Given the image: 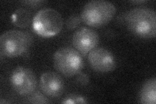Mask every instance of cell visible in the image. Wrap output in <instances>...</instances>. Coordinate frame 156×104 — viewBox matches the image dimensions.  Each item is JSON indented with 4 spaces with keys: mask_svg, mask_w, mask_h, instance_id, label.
<instances>
[{
    "mask_svg": "<svg viewBox=\"0 0 156 104\" xmlns=\"http://www.w3.org/2000/svg\"><path fill=\"white\" fill-rule=\"evenodd\" d=\"M33 28L38 35L49 38L56 35L63 26L61 14L54 9L44 8L40 10L33 17Z\"/></svg>",
    "mask_w": 156,
    "mask_h": 104,
    "instance_id": "obj_3",
    "label": "cell"
},
{
    "mask_svg": "<svg viewBox=\"0 0 156 104\" xmlns=\"http://www.w3.org/2000/svg\"><path fill=\"white\" fill-rule=\"evenodd\" d=\"M53 64L58 72L66 77H72L79 74L84 66L81 54L70 47L58 49L53 56Z\"/></svg>",
    "mask_w": 156,
    "mask_h": 104,
    "instance_id": "obj_4",
    "label": "cell"
},
{
    "mask_svg": "<svg viewBox=\"0 0 156 104\" xmlns=\"http://www.w3.org/2000/svg\"><path fill=\"white\" fill-rule=\"evenodd\" d=\"M116 7L104 0H93L87 3L81 13V21L88 26L98 27L109 23L116 14Z\"/></svg>",
    "mask_w": 156,
    "mask_h": 104,
    "instance_id": "obj_2",
    "label": "cell"
},
{
    "mask_svg": "<svg viewBox=\"0 0 156 104\" xmlns=\"http://www.w3.org/2000/svg\"><path fill=\"white\" fill-rule=\"evenodd\" d=\"M139 102L145 104H155L156 102V80L150 79L146 81L139 93Z\"/></svg>",
    "mask_w": 156,
    "mask_h": 104,
    "instance_id": "obj_10",
    "label": "cell"
},
{
    "mask_svg": "<svg viewBox=\"0 0 156 104\" xmlns=\"http://www.w3.org/2000/svg\"><path fill=\"white\" fill-rule=\"evenodd\" d=\"M76 81L81 85H87L89 83V77L85 73L80 72L77 74Z\"/></svg>",
    "mask_w": 156,
    "mask_h": 104,
    "instance_id": "obj_15",
    "label": "cell"
},
{
    "mask_svg": "<svg viewBox=\"0 0 156 104\" xmlns=\"http://www.w3.org/2000/svg\"><path fill=\"white\" fill-rule=\"evenodd\" d=\"M10 80L14 90L23 96L30 95L37 88V80L35 74L26 67L17 66L14 68Z\"/></svg>",
    "mask_w": 156,
    "mask_h": 104,
    "instance_id": "obj_6",
    "label": "cell"
},
{
    "mask_svg": "<svg viewBox=\"0 0 156 104\" xmlns=\"http://www.w3.org/2000/svg\"><path fill=\"white\" fill-rule=\"evenodd\" d=\"M63 103H86V99L80 96L71 95L68 96L65 99V100L62 102Z\"/></svg>",
    "mask_w": 156,
    "mask_h": 104,
    "instance_id": "obj_14",
    "label": "cell"
},
{
    "mask_svg": "<svg viewBox=\"0 0 156 104\" xmlns=\"http://www.w3.org/2000/svg\"><path fill=\"white\" fill-rule=\"evenodd\" d=\"M28 101L31 103H47L48 98L39 91H34L28 96Z\"/></svg>",
    "mask_w": 156,
    "mask_h": 104,
    "instance_id": "obj_12",
    "label": "cell"
},
{
    "mask_svg": "<svg viewBox=\"0 0 156 104\" xmlns=\"http://www.w3.org/2000/svg\"><path fill=\"white\" fill-rule=\"evenodd\" d=\"M12 22L16 26L21 28L28 27L31 22V12L25 8L16 9L12 15Z\"/></svg>",
    "mask_w": 156,
    "mask_h": 104,
    "instance_id": "obj_11",
    "label": "cell"
},
{
    "mask_svg": "<svg viewBox=\"0 0 156 104\" xmlns=\"http://www.w3.org/2000/svg\"><path fill=\"white\" fill-rule=\"evenodd\" d=\"M88 61L94 70L102 73L113 71L116 65L113 54L104 48L92 49L88 56Z\"/></svg>",
    "mask_w": 156,
    "mask_h": 104,
    "instance_id": "obj_7",
    "label": "cell"
},
{
    "mask_svg": "<svg viewBox=\"0 0 156 104\" xmlns=\"http://www.w3.org/2000/svg\"><path fill=\"white\" fill-rule=\"evenodd\" d=\"M125 20L129 30L144 38H154L156 33V14L148 7H135L126 13Z\"/></svg>",
    "mask_w": 156,
    "mask_h": 104,
    "instance_id": "obj_1",
    "label": "cell"
},
{
    "mask_svg": "<svg viewBox=\"0 0 156 104\" xmlns=\"http://www.w3.org/2000/svg\"><path fill=\"white\" fill-rule=\"evenodd\" d=\"M25 3L26 4H27L29 6L36 7L40 6L43 3V2H42V1H29V2H26Z\"/></svg>",
    "mask_w": 156,
    "mask_h": 104,
    "instance_id": "obj_16",
    "label": "cell"
},
{
    "mask_svg": "<svg viewBox=\"0 0 156 104\" xmlns=\"http://www.w3.org/2000/svg\"><path fill=\"white\" fill-rule=\"evenodd\" d=\"M81 17L74 14L68 18L66 21V26L69 29H74L76 28L81 23Z\"/></svg>",
    "mask_w": 156,
    "mask_h": 104,
    "instance_id": "obj_13",
    "label": "cell"
},
{
    "mask_svg": "<svg viewBox=\"0 0 156 104\" xmlns=\"http://www.w3.org/2000/svg\"><path fill=\"white\" fill-rule=\"evenodd\" d=\"M98 43V34L93 29L89 27H81L73 34V45L82 55L85 56L96 48Z\"/></svg>",
    "mask_w": 156,
    "mask_h": 104,
    "instance_id": "obj_8",
    "label": "cell"
},
{
    "mask_svg": "<svg viewBox=\"0 0 156 104\" xmlns=\"http://www.w3.org/2000/svg\"><path fill=\"white\" fill-rule=\"evenodd\" d=\"M40 87L42 92L48 96H60L65 90V83L61 76L53 72L43 73L40 78Z\"/></svg>",
    "mask_w": 156,
    "mask_h": 104,
    "instance_id": "obj_9",
    "label": "cell"
},
{
    "mask_svg": "<svg viewBox=\"0 0 156 104\" xmlns=\"http://www.w3.org/2000/svg\"><path fill=\"white\" fill-rule=\"evenodd\" d=\"M31 37L27 33L16 29L3 33L0 37V50L2 54L9 57L22 56L31 46Z\"/></svg>",
    "mask_w": 156,
    "mask_h": 104,
    "instance_id": "obj_5",
    "label": "cell"
}]
</instances>
